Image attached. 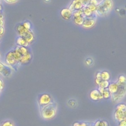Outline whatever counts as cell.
<instances>
[{"instance_id": "cell-1", "label": "cell", "mask_w": 126, "mask_h": 126, "mask_svg": "<svg viewBox=\"0 0 126 126\" xmlns=\"http://www.w3.org/2000/svg\"><path fill=\"white\" fill-rule=\"evenodd\" d=\"M40 113L42 118L45 120H51L56 115L57 105L53 101L48 105L40 108Z\"/></svg>"}, {"instance_id": "cell-2", "label": "cell", "mask_w": 126, "mask_h": 126, "mask_svg": "<svg viewBox=\"0 0 126 126\" xmlns=\"http://www.w3.org/2000/svg\"><path fill=\"white\" fill-rule=\"evenodd\" d=\"M17 31L20 36L23 37L29 43L32 42L34 38V36L30 30L26 29L22 25H20L17 27Z\"/></svg>"}, {"instance_id": "cell-3", "label": "cell", "mask_w": 126, "mask_h": 126, "mask_svg": "<svg viewBox=\"0 0 126 126\" xmlns=\"http://www.w3.org/2000/svg\"><path fill=\"white\" fill-rule=\"evenodd\" d=\"M116 83L119 86L118 90L115 94H111L112 100L114 102H119L123 99L126 94L125 84H120L118 81Z\"/></svg>"}, {"instance_id": "cell-4", "label": "cell", "mask_w": 126, "mask_h": 126, "mask_svg": "<svg viewBox=\"0 0 126 126\" xmlns=\"http://www.w3.org/2000/svg\"><path fill=\"white\" fill-rule=\"evenodd\" d=\"M37 100L40 108H42L48 105L53 101L51 95L47 93H43L39 94Z\"/></svg>"}, {"instance_id": "cell-5", "label": "cell", "mask_w": 126, "mask_h": 126, "mask_svg": "<svg viewBox=\"0 0 126 126\" xmlns=\"http://www.w3.org/2000/svg\"><path fill=\"white\" fill-rule=\"evenodd\" d=\"M12 72V68L7 64L0 62V74L4 77H9Z\"/></svg>"}, {"instance_id": "cell-6", "label": "cell", "mask_w": 126, "mask_h": 126, "mask_svg": "<svg viewBox=\"0 0 126 126\" xmlns=\"http://www.w3.org/2000/svg\"><path fill=\"white\" fill-rule=\"evenodd\" d=\"M110 10L107 8L101 1L97 5L95 13L99 16H103L107 14Z\"/></svg>"}, {"instance_id": "cell-7", "label": "cell", "mask_w": 126, "mask_h": 126, "mask_svg": "<svg viewBox=\"0 0 126 126\" xmlns=\"http://www.w3.org/2000/svg\"><path fill=\"white\" fill-rule=\"evenodd\" d=\"M5 62L7 65L13 68H14V66L18 63L14 59L12 51H9L6 54L5 56Z\"/></svg>"}, {"instance_id": "cell-8", "label": "cell", "mask_w": 126, "mask_h": 126, "mask_svg": "<svg viewBox=\"0 0 126 126\" xmlns=\"http://www.w3.org/2000/svg\"><path fill=\"white\" fill-rule=\"evenodd\" d=\"M83 16L84 18V21L82 26L86 29L90 28L94 26L95 23V20L94 19L93 17H87L86 16Z\"/></svg>"}, {"instance_id": "cell-9", "label": "cell", "mask_w": 126, "mask_h": 126, "mask_svg": "<svg viewBox=\"0 0 126 126\" xmlns=\"http://www.w3.org/2000/svg\"><path fill=\"white\" fill-rule=\"evenodd\" d=\"M80 0H73L69 7V9L72 12L81 9L83 7Z\"/></svg>"}, {"instance_id": "cell-10", "label": "cell", "mask_w": 126, "mask_h": 126, "mask_svg": "<svg viewBox=\"0 0 126 126\" xmlns=\"http://www.w3.org/2000/svg\"><path fill=\"white\" fill-rule=\"evenodd\" d=\"M90 97L93 101H98L103 98L102 94H101L97 89H94L91 91L90 93Z\"/></svg>"}, {"instance_id": "cell-11", "label": "cell", "mask_w": 126, "mask_h": 126, "mask_svg": "<svg viewBox=\"0 0 126 126\" xmlns=\"http://www.w3.org/2000/svg\"><path fill=\"white\" fill-rule=\"evenodd\" d=\"M114 116L115 119L118 122H120L121 121L126 120V111H120V110H118L115 109Z\"/></svg>"}, {"instance_id": "cell-12", "label": "cell", "mask_w": 126, "mask_h": 126, "mask_svg": "<svg viewBox=\"0 0 126 126\" xmlns=\"http://www.w3.org/2000/svg\"><path fill=\"white\" fill-rule=\"evenodd\" d=\"M62 17L65 20H69L72 16V12L68 8H63L61 11Z\"/></svg>"}, {"instance_id": "cell-13", "label": "cell", "mask_w": 126, "mask_h": 126, "mask_svg": "<svg viewBox=\"0 0 126 126\" xmlns=\"http://www.w3.org/2000/svg\"><path fill=\"white\" fill-rule=\"evenodd\" d=\"M119 89V86L117 83H109V85L107 88V90L111 94H113L117 93Z\"/></svg>"}, {"instance_id": "cell-14", "label": "cell", "mask_w": 126, "mask_h": 126, "mask_svg": "<svg viewBox=\"0 0 126 126\" xmlns=\"http://www.w3.org/2000/svg\"><path fill=\"white\" fill-rule=\"evenodd\" d=\"M16 43L18 46L27 47L29 45V43L27 42L23 37L19 36L16 39Z\"/></svg>"}, {"instance_id": "cell-15", "label": "cell", "mask_w": 126, "mask_h": 126, "mask_svg": "<svg viewBox=\"0 0 126 126\" xmlns=\"http://www.w3.org/2000/svg\"><path fill=\"white\" fill-rule=\"evenodd\" d=\"M32 59V55L29 52H28L27 54L23 55L21 60L19 61V63H28V62H29L31 59Z\"/></svg>"}, {"instance_id": "cell-16", "label": "cell", "mask_w": 126, "mask_h": 126, "mask_svg": "<svg viewBox=\"0 0 126 126\" xmlns=\"http://www.w3.org/2000/svg\"><path fill=\"white\" fill-rule=\"evenodd\" d=\"M14 50L15 51L18 52L22 56L27 54L29 52L28 50V49L26 47H24V46H17V47H16V48H15Z\"/></svg>"}, {"instance_id": "cell-17", "label": "cell", "mask_w": 126, "mask_h": 126, "mask_svg": "<svg viewBox=\"0 0 126 126\" xmlns=\"http://www.w3.org/2000/svg\"><path fill=\"white\" fill-rule=\"evenodd\" d=\"M110 75L107 71H103L101 72V79L102 80L108 81L110 79Z\"/></svg>"}, {"instance_id": "cell-18", "label": "cell", "mask_w": 126, "mask_h": 126, "mask_svg": "<svg viewBox=\"0 0 126 126\" xmlns=\"http://www.w3.org/2000/svg\"><path fill=\"white\" fill-rule=\"evenodd\" d=\"M93 126H109V124L106 121L98 120L94 123Z\"/></svg>"}, {"instance_id": "cell-19", "label": "cell", "mask_w": 126, "mask_h": 126, "mask_svg": "<svg viewBox=\"0 0 126 126\" xmlns=\"http://www.w3.org/2000/svg\"><path fill=\"white\" fill-rule=\"evenodd\" d=\"M80 16L76 17H74V23L78 25H82L84 21L83 16Z\"/></svg>"}, {"instance_id": "cell-20", "label": "cell", "mask_w": 126, "mask_h": 126, "mask_svg": "<svg viewBox=\"0 0 126 126\" xmlns=\"http://www.w3.org/2000/svg\"><path fill=\"white\" fill-rule=\"evenodd\" d=\"M102 2L107 8L111 10L113 6V2L112 0H102Z\"/></svg>"}, {"instance_id": "cell-21", "label": "cell", "mask_w": 126, "mask_h": 126, "mask_svg": "<svg viewBox=\"0 0 126 126\" xmlns=\"http://www.w3.org/2000/svg\"><path fill=\"white\" fill-rule=\"evenodd\" d=\"M109 85V82L108 81L101 80L99 84L98 85V86L99 87H101L102 88L105 89H107Z\"/></svg>"}, {"instance_id": "cell-22", "label": "cell", "mask_w": 126, "mask_h": 126, "mask_svg": "<svg viewBox=\"0 0 126 126\" xmlns=\"http://www.w3.org/2000/svg\"><path fill=\"white\" fill-rule=\"evenodd\" d=\"M116 110L126 111V104L124 103H119L116 107Z\"/></svg>"}, {"instance_id": "cell-23", "label": "cell", "mask_w": 126, "mask_h": 126, "mask_svg": "<svg viewBox=\"0 0 126 126\" xmlns=\"http://www.w3.org/2000/svg\"><path fill=\"white\" fill-rule=\"evenodd\" d=\"M102 95L103 96V98H105V99H108L111 97V94L109 92V91L107 90V89H105L104 90Z\"/></svg>"}, {"instance_id": "cell-24", "label": "cell", "mask_w": 126, "mask_h": 126, "mask_svg": "<svg viewBox=\"0 0 126 126\" xmlns=\"http://www.w3.org/2000/svg\"><path fill=\"white\" fill-rule=\"evenodd\" d=\"M1 126H14V124L12 121L10 120H6L1 123Z\"/></svg>"}, {"instance_id": "cell-25", "label": "cell", "mask_w": 126, "mask_h": 126, "mask_svg": "<svg viewBox=\"0 0 126 126\" xmlns=\"http://www.w3.org/2000/svg\"><path fill=\"white\" fill-rule=\"evenodd\" d=\"M72 15H73L74 17H78V16H82L83 15V13L82 10L80 9V10H76V11H74V12H73Z\"/></svg>"}, {"instance_id": "cell-26", "label": "cell", "mask_w": 126, "mask_h": 126, "mask_svg": "<svg viewBox=\"0 0 126 126\" xmlns=\"http://www.w3.org/2000/svg\"><path fill=\"white\" fill-rule=\"evenodd\" d=\"M69 106H70L71 107H75L77 106V102L76 101L73 99H70L68 102Z\"/></svg>"}, {"instance_id": "cell-27", "label": "cell", "mask_w": 126, "mask_h": 126, "mask_svg": "<svg viewBox=\"0 0 126 126\" xmlns=\"http://www.w3.org/2000/svg\"><path fill=\"white\" fill-rule=\"evenodd\" d=\"M118 82L122 84H125L126 83V77L124 75H121L118 78Z\"/></svg>"}, {"instance_id": "cell-28", "label": "cell", "mask_w": 126, "mask_h": 126, "mask_svg": "<svg viewBox=\"0 0 126 126\" xmlns=\"http://www.w3.org/2000/svg\"><path fill=\"white\" fill-rule=\"evenodd\" d=\"M23 27L27 30H31V23L29 22H25L23 25Z\"/></svg>"}, {"instance_id": "cell-29", "label": "cell", "mask_w": 126, "mask_h": 126, "mask_svg": "<svg viewBox=\"0 0 126 126\" xmlns=\"http://www.w3.org/2000/svg\"><path fill=\"white\" fill-rule=\"evenodd\" d=\"M83 7H87L90 4V0H80Z\"/></svg>"}, {"instance_id": "cell-30", "label": "cell", "mask_w": 126, "mask_h": 126, "mask_svg": "<svg viewBox=\"0 0 126 126\" xmlns=\"http://www.w3.org/2000/svg\"><path fill=\"white\" fill-rule=\"evenodd\" d=\"M87 7L93 12H95L96 9V6H95V5H92L91 4H89L88 5Z\"/></svg>"}, {"instance_id": "cell-31", "label": "cell", "mask_w": 126, "mask_h": 126, "mask_svg": "<svg viewBox=\"0 0 126 126\" xmlns=\"http://www.w3.org/2000/svg\"><path fill=\"white\" fill-rule=\"evenodd\" d=\"M118 126H126V121L124 120L118 122Z\"/></svg>"}, {"instance_id": "cell-32", "label": "cell", "mask_w": 126, "mask_h": 126, "mask_svg": "<svg viewBox=\"0 0 126 126\" xmlns=\"http://www.w3.org/2000/svg\"><path fill=\"white\" fill-rule=\"evenodd\" d=\"M3 87H4V85H3V81L0 78V94L2 92L3 89Z\"/></svg>"}, {"instance_id": "cell-33", "label": "cell", "mask_w": 126, "mask_h": 126, "mask_svg": "<svg viewBox=\"0 0 126 126\" xmlns=\"http://www.w3.org/2000/svg\"><path fill=\"white\" fill-rule=\"evenodd\" d=\"M98 1L97 0H90V4L95 5V6H97V5L98 4Z\"/></svg>"}, {"instance_id": "cell-34", "label": "cell", "mask_w": 126, "mask_h": 126, "mask_svg": "<svg viewBox=\"0 0 126 126\" xmlns=\"http://www.w3.org/2000/svg\"><path fill=\"white\" fill-rule=\"evenodd\" d=\"M4 0L8 3H13L17 2L18 0Z\"/></svg>"}, {"instance_id": "cell-35", "label": "cell", "mask_w": 126, "mask_h": 126, "mask_svg": "<svg viewBox=\"0 0 126 126\" xmlns=\"http://www.w3.org/2000/svg\"><path fill=\"white\" fill-rule=\"evenodd\" d=\"M92 62H93V61H92V60L91 59H90V58L87 59L86 60V64H88V65H90V64H91L92 63Z\"/></svg>"}, {"instance_id": "cell-36", "label": "cell", "mask_w": 126, "mask_h": 126, "mask_svg": "<svg viewBox=\"0 0 126 126\" xmlns=\"http://www.w3.org/2000/svg\"><path fill=\"white\" fill-rule=\"evenodd\" d=\"M4 32V29L3 26H0V36L2 35Z\"/></svg>"}, {"instance_id": "cell-37", "label": "cell", "mask_w": 126, "mask_h": 126, "mask_svg": "<svg viewBox=\"0 0 126 126\" xmlns=\"http://www.w3.org/2000/svg\"><path fill=\"white\" fill-rule=\"evenodd\" d=\"M95 78H98V79H101V72H98L95 75Z\"/></svg>"}, {"instance_id": "cell-38", "label": "cell", "mask_w": 126, "mask_h": 126, "mask_svg": "<svg viewBox=\"0 0 126 126\" xmlns=\"http://www.w3.org/2000/svg\"><path fill=\"white\" fill-rule=\"evenodd\" d=\"M102 80L101 79H98V78H95V83L97 84V85H99V83H100V82H101V81Z\"/></svg>"}, {"instance_id": "cell-39", "label": "cell", "mask_w": 126, "mask_h": 126, "mask_svg": "<svg viewBox=\"0 0 126 126\" xmlns=\"http://www.w3.org/2000/svg\"><path fill=\"white\" fill-rule=\"evenodd\" d=\"M79 126H89L88 124L85 122H82L80 123V125Z\"/></svg>"}, {"instance_id": "cell-40", "label": "cell", "mask_w": 126, "mask_h": 126, "mask_svg": "<svg viewBox=\"0 0 126 126\" xmlns=\"http://www.w3.org/2000/svg\"><path fill=\"white\" fill-rule=\"evenodd\" d=\"M98 90V91L99 92V93L101 94H102V93H103V92H104V89H103V88H101V87H98V89H97Z\"/></svg>"}, {"instance_id": "cell-41", "label": "cell", "mask_w": 126, "mask_h": 126, "mask_svg": "<svg viewBox=\"0 0 126 126\" xmlns=\"http://www.w3.org/2000/svg\"><path fill=\"white\" fill-rule=\"evenodd\" d=\"M3 14H2V10H0V20H3Z\"/></svg>"}, {"instance_id": "cell-42", "label": "cell", "mask_w": 126, "mask_h": 126, "mask_svg": "<svg viewBox=\"0 0 126 126\" xmlns=\"http://www.w3.org/2000/svg\"><path fill=\"white\" fill-rule=\"evenodd\" d=\"M80 123L79 122H75L73 124V126H79Z\"/></svg>"}, {"instance_id": "cell-43", "label": "cell", "mask_w": 126, "mask_h": 126, "mask_svg": "<svg viewBox=\"0 0 126 126\" xmlns=\"http://www.w3.org/2000/svg\"><path fill=\"white\" fill-rule=\"evenodd\" d=\"M0 10H2V4L0 0Z\"/></svg>"}, {"instance_id": "cell-44", "label": "cell", "mask_w": 126, "mask_h": 126, "mask_svg": "<svg viewBox=\"0 0 126 126\" xmlns=\"http://www.w3.org/2000/svg\"><path fill=\"white\" fill-rule=\"evenodd\" d=\"M45 0V1H46V2H47V1H49L50 0Z\"/></svg>"}, {"instance_id": "cell-45", "label": "cell", "mask_w": 126, "mask_h": 126, "mask_svg": "<svg viewBox=\"0 0 126 126\" xmlns=\"http://www.w3.org/2000/svg\"><path fill=\"white\" fill-rule=\"evenodd\" d=\"M0 37H1V36H0Z\"/></svg>"}, {"instance_id": "cell-46", "label": "cell", "mask_w": 126, "mask_h": 126, "mask_svg": "<svg viewBox=\"0 0 126 126\" xmlns=\"http://www.w3.org/2000/svg\"></svg>"}]
</instances>
